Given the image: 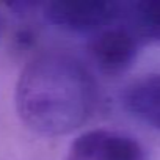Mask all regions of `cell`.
Returning a JSON list of instances; mask_svg holds the SVG:
<instances>
[{
  "label": "cell",
  "instance_id": "obj_1",
  "mask_svg": "<svg viewBox=\"0 0 160 160\" xmlns=\"http://www.w3.org/2000/svg\"><path fill=\"white\" fill-rule=\"evenodd\" d=\"M99 104L93 72L74 55L47 52L30 60L14 88V108L21 122L42 137H63L78 130Z\"/></svg>",
  "mask_w": 160,
  "mask_h": 160
},
{
  "label": "cell",
  "instance_id": "obj_2",
  "mask_svg": "<svg viewBox=\"0 0 160 160\" xmlns=\"http://www.w3.org/2000/svg\"><path fill=\"white\" fill-rule=\"evenodd\" d=\"M121 2L53 0L42 3V16L60 30L71 33H99L121 19Z\"/></svg>",
  "mask_w": 160,
  "mask_h": 160
},
{
  "label": "cell",
  "instance_id": "obj_3",
  "mask_svg": "<svg viewBox=\"0 0 160 160\" xmlns=\"http://www.w3.org/2000/svg\"><path fill=\"white\" fill-rule=\"evenodd\" d=\"M64 160H144V149L130 135L93 129L71 141Z\"/></svg>",
  "mask_w": 160,
  "mask_h": 160
},
{
  "label": "cell",
  "instance_id": "obj_4",
  "mask_svg": "<svg viewBox=\"0 0 160 160\" xmlns=\"http://www.w3.org/2000/svg\"><path fill=\"white\" fill-rule=\"evenodd\" d=\"M138 41L126 27H107L94 35L88 52L101 72L119 75L126 72L138 55Z\"/></svg>",
  "mask_w": 160,
  "mask_h": 160
},
{
  "label": "cell",
  "instance_id": "obj_5",
  "mask_svg": "<svg viewBox=\"0 0 160 160\" xmlns=\"http://www.w3.org/2000/svg\"><path fill=\"white\" fill-rule=\"evenodd\" d=\"M122 102L133 118L160 130V72L133 80L124 91Z\"/></svg>",
  "mask_w": 160,
  "mask_h": 160
},
{
  "label": "cell",
  "instance_id": "obj_6",
  "mask_svg": "<svg viewBox=\"0 0 160 160\" xmlns=\"http://www.w3.org/2000/svg\"><path fill=\"white\" fill-rule=\"evenodd\" d=\"M127 21V30L137 41L157 42L160 41V0H138L122 3V14Z\"/></svg>",
  "mask_w": 160,
  "mask_h": 160
},
{
  "label": "cell",
  "instance_id": "obj_7",
  "mask_svg": "<svg viewBox=\"0 0 160 160\" xmlns=\"http://www.w3.org/2000/svg\"><path fill=\"white\" fill-rule=\"evenodd\" d=\"M3 25H5V22H3V16H2V13H0V36H2V32H3Z\"/></svg>",
  "mask_w": 160,
  "mask_h": 160
}]
</instances>
